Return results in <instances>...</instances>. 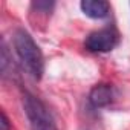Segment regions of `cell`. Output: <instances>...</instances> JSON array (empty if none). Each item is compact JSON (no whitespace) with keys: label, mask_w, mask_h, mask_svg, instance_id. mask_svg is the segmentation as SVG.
<instances>
[{"label":"cell","mask_w":130,"mask_h":130,"mask_svg":"<svg viewBox=\"0 0 130 130\" xmlns=\"http://www.w3.org/2000/svg\"><path fill=\"white\" fill-rule=\"evenodd\" d=\"M12 43H14L17 57L20 58V61L25 66V69L28 71V74L37 81L41 80L43 72H44V60H43V54H41L38 44L34 41L31 34L28 31L19 28L14 31Z\"/></svg>","instance_id":"6da1fadb"},{"label":"cell","mask_w":130,"mask_h":130,"mask_svg":"<svg viewBox=\"0 0 130 130\" xmlns=\"http://www.w3.org/2000/svg\"><path fill=\"white\" fill-rule=\"evenodd\" d=\"M23 109L31 130H58L55 119L46 104L32 93L23 95Z\"/></svg>","instance_id":"7a4b0ae2"},{"label":"cell","mask_w":130,"mask_h":130,"mask_svg":"<svg viewBox=\"0 0 130 130\" xmlns=\"http://www.w3.org/2000/svg\"><path fill=\"white\" fill-rule=\"evenodd\" d=\"M118 43H119V34L116 28L107 26L100 31L90 32L84 40V47L89 52L104 54V52H110L112 49H115Z\"/></svg>","instance_id":"3957f363"},{"label":"cell","mask_w":130,"mask_h":130,"mask_svg":"<svg viewBox=\"0 0 130 130\" xmlns=\"http://www.w3.org/2000/svg\"><path fill=\"white\" fill-rule=\"evenodd\" d=\"M113 96H115L113 87L110 84L100 83V84H95L90 89V92H89V103L95 109H103V107H107L113 101Z\"/></svg>","instance_id":"277c9868"},{"label":"cell","mask_w":130,"mask_h":130,"mask_svg":"<svg viewBox=\"0 0 130 130\" xmlns=\"http://www.w3.org/2000/svg\"><path fill=\"white\" fill-rule=\"evenodd\" d=\"M80 8L84 15L95 20L106 19L110 12V5L106 0H83L80 3Z\"/></svg>","instance_id":"5b68a950"},{"label":"cell","mask_w":130,"mask_h":130,"mask_svg":"<svg viewBox=\"0 0 130 130\" xmlns=\"http://www.w3.org/2000/svg\"><path fill=\"white\" fill-rule=\"evenodd\" d=\"M0 71H2V77L6 80V78H11L15 75V66L12 63V57L5 44V41H2V52H0Z\"/></svg>","instance_id":"8992f818"},{"label":"cell","mask_w":130,"mask_h":130,"mask_svg":"<svg viewBox=\"0 0 130 130\" xmlns=\"http://www.w3.org/2000/svg\"><path fill=\"white\" fill-rule=\"evenodd\" d=\"M54 8H55V2H47V0H37V2L31 3V9L43 15H51Z\"/></svg>","instance_id":"52a82bcc"},{"label":"cell","mask_w":130,"mask_h":130,"mask_svg":"<svg viewBox=\"0 0 130 130\" xmlns=\"http://www.w3.org/2000/svg\"><path fill=\"white\" fill-rule=\"evenodd\" d=\"M0 130H11V124L5 112H2V116H0Z\"/></svg>","instance_id":"ba28073f"}]
</instances>
